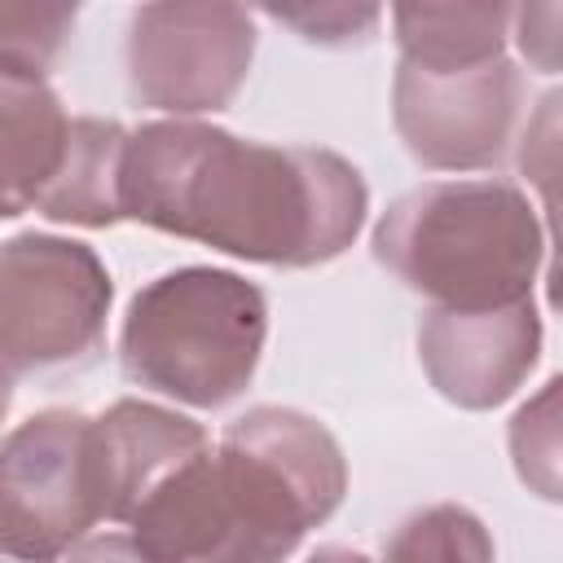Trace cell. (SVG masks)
<instances>
[{
    "label": "cell",
    "instance_id": "obj_13",
    "mask_svg": "<svg viewBox=\"0 0 563 563\" xmlns=\"http://www.w3.org/2000/svg\"><path fill=\"white\" fill-rule=\"evenodd\" d=\"M506 4H396L391 26L400 44V62L413 66H479L506 57Z\"/></svg>",
    "mask_w": 563,
    "mask_h": 563
},
{
    "label": "cell",
    "instance_id": "obj_2",
    "mask_svg": "<svg viewBox=\"0 0 563 563\" xmlns=\"http://www.w3.org/2000/svg\"><path fill=\"white\" fill-rule=\"evenodd\" d=\"M347 493L339 440L308 413L255 405L180 462L128 519L150 563H282Z\"/></svg>",
    "mask_w": 563,
    "mask_h": 563
},
{
    "label": "cell",
    "instance_id": "obj_19",
    "mask_svg": "<svg viewBox=\"0 0 563 563\" xmlns=\"http://www.w3.org/2000/svg\"><path fill=\"white\" fill-rule=\"evenodd\" d=\"M515 18H519V31H528V26H532V18L554 22V18H559V9H519ZM519 44H523V53H528L541 70H554V40H550V35H519Z\"/></svg>",
    "mask_w": 563,
    "mask_h": 563
},
{
    "label": "cell",
    "instance_id": "obj_15",
    "mask_svg": "<svg viewBox=\"0 0 563 563\" xmlns=\"http://www.w3.org/2000/svg\"><path fill=\"white\" fill-rule=\"evenodd\" d=\"M75 4H0V75L44 79L75 26Z\"/></svg>",
    "mask_w": 563,
    "mask_h": 563
},
{
    "label": "cell",
    "instance_id": "obj_7",
    "mask_svg": "<svg viewBox=\"0 0 563 563\" xmlns=\"http://www.w3.org/2000/svg\"><path fill=\"white\" fill-rule=\"evenodd\" d=\"M251 57L255 22L242 4H141L128 26L132 97L176 119L224 110Z\"/></svg>",
    "mask_w": 563,
    "mask_h": 563
},
{
    "label": "cell",
    "instance_id": "obj_11",
    "mask_svg": "<svg viewBox=\"0 0 563 563\" xmlns=\"http://www.w3.org/2000/svg\"><path fill=\"white\" fill-rule=\"evenodd\" d=\"M70 141V119L44 79L0 75V220L40 211Z\"/></svg>",
    "mask_w": 563,
    "mask_h": 563
},
{
    "label": "cell",
    "instance_id": "obj_16",
    "mask_svg": "<svg viewBox=\"0 0 563 563\" xmlns=\"http://www.w3.org/2000/svg\"><path fill=\"white\" fill-rule=\"evenodd\" d=\"M554 400H559V378L545 383V391L523 405L510 422V453L515 466L523 475V484H532L541 497H559V422H554Z\"/></svg>",
    "mask_w": 563,
    "mask_h": 563
},
{
    "label": "cell",
    "instance_id": "obj_9",
    "mask_svg": "<svg viewBox=\"0 0 563 563\" xmlns=\"http://www.w3.org/2000/svg\"><path fill=\"white\" fill-rule=\"evenodd\" d=\"M541 356V317L532 299L453 312L431 308L418 325V361L431 387L457 409H493L523 387Z\"/></svg>",
    "mask_w": 563,
    "mask_h": 563
},
{
    "label": "cell",
    "instance_id": "obj_14",
    "mask_svg": "<svg viewBox=\"0 0 563 563\" xmlns=\"http://www.w3.org/2000/svg\"><path fill=\"white\" fill-rule=\"evenodd\" d=\"M383 563H493V537L466 506L440 501L409 515L383 545Z\"/></svg>",
    "mask_w": 563,
    "mask_h": 563
},
{
    "label": "cell",
    "instance_id": "obj_10",
    "mask_svg": "<svg viewBox=\"0 0 563 563\" xmlns=\"http://www.w3.org/2000/svg\"><path fill=\"white\" fill-rule=\"evenodd\" d=\"M207 449V431L150 400H114L88 427V457L101 519L128 523L136 506L194 453Z\"/></svg>",
    "mask_w": 563,
    "mask_h": 563
},
{
    "label": "cell",
    "instance_id": "obj_20",
    "mask_svg": "<svg viewBox=\"0 0 563 563\" xmlns=\"http://www.w3.org/2000/svg\"><path fill=\"white\" fill-rule=\"evenodd\" d=\"M308 563H374V559H365L361 550H347V545H321Z\"/></svg>",
    "mask_w": 563,
    "mask_h": 563
},
{
    "label": "cell",
    "instance_id": "obj_21",
    "mask_svg": "<svg viewBox=\"0 0 563 563\" xmlns=\"http://www.w3.org/2000/svg\"><path fill=\"white\" fill-rule=\"evenodd\" d=\"M9 400H13V369L0 361V422H4V413H9Z\"/></svg>",
    "mask_w": 563,
    "mask_h": 563
},
{
    "label": "cell",
    "instance_id": "obj_4",
    "mask_svg": "<svg viewBox=\"0 0 563 563\" xmlns=\"http://www.w3.org/2000/svg\"><path fill=\"white\" fill-rule=\"evenodd\" d=\"M268 334L264 290L229 268H172L145 282L119 330L123 374L194 409H220L255 378Z\"/></svg>",
    "mask_w": 563,
    "mask_h": 563
},
{
    "label": "cell",
    "instance_id": "obj_6",
    "mask_svg": "<svg viewBox=\"0 0 563 563\" xmlns=\"http://www.w3.org/2000/svg\"><path fill=\"white\" fill-rule=\"evenodd\" d=\"M92 418L44 409L0 440V563H57L101 519Z\"/></svg>",
    "mask_w": 563,
    "mask_h": 563
},
{
    "label": "cell",
    "instance_id": "obj_5",
    "mask_svg": "<svg viewBox=\"0 0 563 563\" xmlns=\"http://www.w3.org/2000/svg\"><path fill=\"white\" fill-rule=\"evenodd\" d=\"M110 273L88 242L18 233L0 246V361L9 369L84 365L106 339Z\"/></svg>",
    "mask_w": 563,
    "mask_h": 563
},
{
    "label": "cell",
    "instance_id": "obj_17",
    "mask_svg": "<svg viewBox=\"0 0 563 563\" xmlns=\"http://www.w3.org/2000/svg\"><path fill=\"white\" fill-rule=\"evenodd\" d=\"M268 18L295 26L312 44H352L374 31L383 18L374 4H268Z\"/></svg>",
    "mask_w": 563,
    "mask_h": 563
},
{
    "label": "cell",
    "instance_id": "obj_1",
    "mask_svg": "<svg viewBox=\"0 0 563 563\" xmlns=\"http://www.w3.org/2000/svg\"><path fill=\"white\" fill-rule=\"evenodd\" d=\"M365 207L361 172L334 150L242 141L216 123H141L119 154V220L251 264H325L356 242Z\"/></svg>",
    "mask_w": 563,
    "mask_h": 563
},
{
    "label": "cell",
    "instance_id": "obj_3",
    "mask_svg": "<svg viewBox=\"0 0 563 563\" xmlns=\"http://www.w3.org/2000/svg\"><path fill=\"white\" fill-rule=\"evenodd\" d=\"M545 255L537 207L510 180H431L374 224V260L453 312L532 299Z\"/></svg>",
    "mask_w": 563,
    "mask_h": 563
},
{
    "label": "cell",
    "instance_id": "obj_18",
    "mask_svg": "<svg viewBox=\"0 0 563 563\" xmlns=\"http://www.w3.org/2000/svg\"><path fill=\"white\" fill-rule=\"evenodd\" d=\"M66 563H150V554L136 545L128 532H106V537H84Z\"/></svg>",
    "mask_w": 563,
    "mask_h": 563
},
{
    "label": "cell",
    "instance_id": "obj_8",
    "mask_svg": "<svg viewBox=\"0 0 563 563\" xmlns=\"http://www.w3.org/2000/svg\"><path fill=\"white\" fill-rule=\"evenodd\" d=\"M523 75L510 57L479 66H396L391 114L405 150L435 172L493 167L515 132Z\"/></svg>",
    "mask_w": 563,
    "mask_h": 563
},
{
    "label": "cell",
    "instance_id": "obj_12",
    "mask_svg": "<svg viewBox=\"0 0 563 563\" xmlns=\"http://www.w3.org/2000/svg\"><path fill=\"white\" fill-rule=\"evenodd\" d=\"M128 128L114 119H70V141L53 189L40 211L62 224L106 229L119 224V154Z\"/></svg>",
    "mask_w": 563,
    "mask_h": 563
}]
</instances>
